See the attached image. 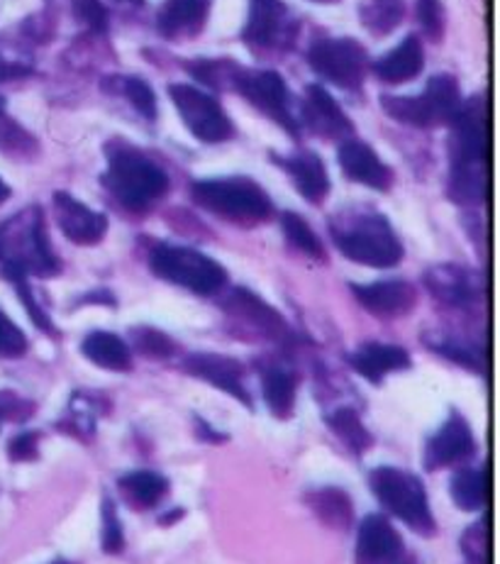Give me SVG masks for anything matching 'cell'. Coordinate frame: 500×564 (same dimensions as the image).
<instances>
[{"instance_id":"obj_1","label":"cell","mask_w":500,"mask_h":564,"mask_svg":"<svg viewBox=\"0 0 500 564\" xmlns=\"http://www.w3.org/2000/svg\"><path fill=\"white\" fill-rule=\"evenodd\" d=\"M452 196L471 206L488 196V150L491 126L483 98H471L452 116Z\"/></svg>"},{"instance_id":"obj_2","label":"cell","mask_w":500,"mask_h":564,"mask_svg":"<svg viewBox=\"0 0 500 564\" xmlns=\"http://www.w3.org/2000/svg\"><path fill=\"white\" fill-rule=\"evenodd\" d=\"M108 172L104 182L124 208L142 210L164 196L169 188L166 174L152 160L134 150L108 152Z\"/></svg>"},{"instance_id":"obj_3","label":"cell","mask_w":500,"mask_h":564,"mask_svg":"<svg viewBox=\"0 0 500 564\" xmlns=\"http://www.w3.org/2000/svg\"><path fill=\"white\" fill-rule=\"evenodd\" d=\"M0 262L3 269L20 274L50 276L56 272V259L42 230V216L37 208L28 210L0 228Z\"/></svg>"},{"instance_id":"obj_4","label":"cell","mask_w":500,"mask_h":564,"mask_svg":"<svg viewBox=\"0 0 500 564\" xmlns=\"http://www.w3.org/2000/svg\"><path fill=\"white\" fill-rule=\"evenodd\" d=\"M193 198L203 208L235 223H259L269 218L271 203L249 178H213L193 186Z\"/></svg>"},{"instance_id":"obj_5","label":"cell","mask_w":500,"mask_h":564,"mask_svg":"<svg viewBox=\"0 0 500 564\" xmlns=\"http://www.w3.org/2000/svg\"><path fill=\"white\" fill-rule=\"evenodd\" d=\"M371 489L383 503V509H389L417 533H430L432 513L427 494L415 474L395 467H379L371 474Z\"/></svg>"},{"instance_id":"obj_6","label":"cell","mask_w":500,"mask_h":564,"mask_svg":"<svg viewBox=\"0 0 500 564\" xmlns=\"http://www.w3.org/2000/svg\"><path fill=\"white\" fill-rule=\"evenodd\" d=\"M335 242L339 252L349 257L351 262L367 267H393L401 262L403 247L398 240L389 220L381 216H363L349 223L345 230L335 232Z\"/></svg>"},{"instance_id":"obj_7","label":"cell","mask_w":500,"mask_h":564,"mask_svg":"<svg viewBox=\"0 0 500 564\" xmlns=\"http://www.w3.org/2000/svg\"><path fill=\"white\" fill-rule=\"evenodd\" d=\"M152 269L172 284L203 293V296L220 291L227 281L225 269L215 259L198 250H191V247H156L152 254Z\"/></svg>"},{"instance_id":"obj_8","label":"cell","mask_w":500,"mask_h":564,"mask_svg":"<svg viewBox=\"0 0 500 564\" xmlns=\"http://www.w3.org/2000/svg\"><path fill=\"white\" fill-rule=\"evenodd\" d=\"M172 100L176 104L181 120L186 122L188 130L203 142H225L232 138V122L225 116L218 100L208 96L200 88H193L186 84H176L169 88Z\"/></svg>"},{"instance_id":"obj_9","label":"cell","mask_w":500,"mask_h":564,"mask_svg":"<svg viewBox=\"0 0 500 564\" xmlns=\"http://www.w3.org/2000/svg\"><path fill=\"white\" fill-rule=\"evenodd\" d=\"M313 69L343 88H359L367 72V52L355 40H323L308 54Z\"/></svg>"},{"instance_id":"obj_10","label":"cell","mask_w":500,"mask_h":564,"mask_svg":"<svg viewBox=\"0 0 500 564\" xmlns=\"http://www.w3.org/2000/svg\"><path fill=\"white\" fill-rule=\"evenodd\" d=\"M237 86L261 112H267L269 118H274L291 132L295 130L289 110V88L276 72H242L237 78Z\"/></svg>"},{"instance_id":"obj_11","label":"cell","mask_w":500,"mask_h":564,"mask_svg":"<svg viewBox=\"0 0 500 564\" xmlns=\"http://www.w3.org/2000/svg\"><path fill=\"white\" fill-rule=\"evenodd\" d=\"M56 208V223L76 245H96L106 237L108 220L100 216L98 210L84 206L81 200H76L69 194H56L54 196Z\"/></svg>"},{"instance_id":"obj_12","label":"cell","mask_w":500,"mask_h":564,"mask_svg":"<svg viewBox=\"0 0 500 564\" xmlns=\"http://www.w3.org/2000/svg\"><path fill=\"white\" fill-rule=\"evenodd\" d=\"M403 543L389 518L369 516L363 518L357 535V564H393L401 560Z\"/></svg>"},{"instance_id":"obj_13","label":"cell","mask_w":500,"mask_h":564,"mask_svg":"<svg viewBox=\"0 0 500 564\" xmlns=\"http://www.w3.org/2000/svg\"><path fill=\"white\" fill-rule=\"evenodd\" d=\"M471 449H474V435H471L469 423L459 419V415H452V419L427 440L425 467L427 469L449 467L454 462L469 457Z\"/></svg>"},{"instance_id":"obj_14","label":"cell","mask_w":500,"mask_h":564,"mask_svg":"<svg viewBox=\"0 0 500 564\" xmlns=\"http://www.w3.org/2000/svg\"><path fill=\"white\" fill-rule=\"evenodd\" d=\"M339 166L357 184L381 191L391 186V169L379 160L369 144L359 140H349L339 147Z\"/></svg>"},{"instance_id":"obj_15","label":"cell","mask_w":500,"mask_h":564,"mask_svg":"<svg viewBox=\"0 0 500 564\" xmlns=\"http://www.w3.org/2000/svg\"><path fill=\"white\" fill-rule=\"evenodd\" d=\"M305 122L323 138H345L351 132V122L323 86H311L305 94Z\"/></svg>"},{"instance_id":"obj_16","label":"cell","mask_w":500,"mask_h":564,"mask_svg":"<svg viewBox=\"0 0 500 564\" xmlns=\"http://www.w3.org/2000/svg\"><path fill=\"white\" fill-rule=\"evenodd\" d=\"M355 293L363 308L385 315V318L407 313L415 303V289L405 281H379V284L355 286Z\"/></svg>"},{"instance_id":"obj_17","label":"cell","mask_w":500,"mask_h":564,"mask_svg":"<svg viewBox=\"0 0 500 564\" xmlns=\"http://www.w3.org/2000/svg\"><path fill=\"white\" fill-rule=\"evenodd\" d=\"M186 369L193 377L213 383V387L230 393V397H235L237 401L249 403V397L242 387V369L240 365L232 362V359H225L218 355H196L188 359Z\"/></svg>"},{"instance_id":"obj_18","label":"cell","mask_w":500,"mask_h":564,"mask_svg":"<svg viewBox=\"0 0 500 564\" xmlns=\"http://www.w3.org/2000/svg\"><path fill=\"white\" fill-rule=\"evenodd\" d=\"M210 0H166L159 10L156 25L166 37L196 35L206 25Z\"/></svg>"},{"instance_id":"obj_19","label":"cell","mask_w":500,"mask_h":564,"mask_svg":"<svg viewBox=\"0 0 500 564\" xmlns=\"http://www.w3.org/2000/svg\"><path fill=\"white\" fill-rule=\"evenodd\" d=\"M407 365H411V357H407L405 349L395 345L369 343L351 355V367L369 381H381L389 371L405 369Z\"/></svg>"},{"instance_id":"obj_20","label":"cell","mask_w":500,"mask_h":564,"mask_svg":"<svg viewBox=\"0 0 500 564\" xmlns=\"http://www.w3.org/2000/svg\"><path fill=\"white\" fill-rule=\"evenodd\" d=\"M423 47L417 37H407L377 62V74L385 84H405L423 72Z\"/></svg>"},{"instance_id":"obj_21","label":"cell","mask_w":500,"mask_h":564,"mask_svg":"<svg viewBox=\"0 0 500 564\" xmlns=\"http://www.w3.org/2000/svg\"><path fill=\"white\" fill-rule=\"evenodd\" d=\"M286 8L279 0H252L249 6V20L244 28V40L257 44V47H269L274 44L286 22Z\"/></svg>"},{"instance_id":"obj_22","label":"cell","mask_w":500,"mask_h":564,"mask_svg":"<svg viewBox=\"0 0 500 564\" xmlns=\"http://www.w3.org/2000/svg\"><path fill=\"white\" fill-rule=\"evenodd\" d=\"M286 169L291 172L295 186H298V191L305 198L317 203L327 196L329 178H327L320 156L313 152H301L298 156H291V160H286Z\"/></svg>"},{"instance_id":"obj_23","label":"cell","mask_w":500,"mask_h":564,"mask_svg":"<svg viewBox=\"0 0 500 564\" xmlns=\"http://www.w3.org/2000/svg\"><path fill=\"white\" fill-rule=\"evenodd\" d=\"M81 352L90 362L110 369V371H128L132 359L130 349L124 345L118 335L112 333H90L81 345Z\"/></svg>"},{"instance_id":"obj_24","label":"cell","mask_w":500,"mask_h":564,"mask_svg":"<svg viewBox=\"0 0 500 564\" xmlns=\"http://www.w3.org/2000/svg\"><path fill=\"white\" fill-rule=\"evenodd\" d=\"M452 499L464 511H479L488 501V491H491V481L488 474L481 469H459L452 477L449 484Z\"/></svg>"},{"instance_id":"obj_25","label":"cell","mask_w":500,"mask_h":564,"mask_svg":"<svg viewBox=\"0 0 500 564\" xmlns=\"http://www.w3.org/2000/svg\"><path fill=\"white\" fill-rule=\"evenodd\" d=\"M381 106L385 108L391 118L407 122V126L415 128H430L442 122L439 112L432 106V100L423 94L417 98H403V96H385L381 98Z\"/></svg>"},{"instance_id":"obj_26","label":"cell","mask_w":500,"mask_h":564,"mask_svg":"<svg viewBox=\"0 0 500 564\" xmlns=\"http://www.w3.org/2000/svg\"><path fill=\"white\" fill-rule=\"evenodd\" d=\"M120 489L138 506H154L166 494V479L156 471L138 469L124 474L120 479Z\"/></svg>"},{"instance_id":"obj_27","label":"cell","mask_w":500,"mask_h":564,"mask_svg":"<svg viewBox=\"0 0 500 564\" xmlns=\"http://www.w3.org/2000/svg\"><path fill=\"white\" fill-rule=\"evenodd\" d=\"M264 401L271 413L286 419L295 403V379L283 369H269L264 375Z\"/></svg>"},{"instance_id":"obj_28","label":"cell","mask_w":500,"mask_h":564,"mask_svg":"<svg viewBox=\"0 0 500 564\" xmlns=\"http://www.w3.org/2000/svg\"><path fill=\"white\" fill-rule=\"evenodd\" d=\"M403 0H369L361 8V22L371 32H377V35H385V32H391L403 20Z\"/></svg>"},{"instance_id":"obj_29","label":"cell","mask_w":500,"mask_h":564,"mask_svg":"<svg viewBox=\"0 0 500 564\" xmlns=\"http://www.w3.org/2000/svg\"><path fill=\"white\" fill-rule=\"evenodd\" d=\"M425 96L432 100V106H435V110L439 112L442 122L452 120L454 112H457V108L461 106L459 86H457V82H454V78L447 76V74H439V76H435V78H430Z\"/></svg>"},{"instance_id":"obj_30","label":"cell","mask_w":500,"mask_h":564,"mask_svg":"<svg viewBox=\"0 0 500 564\" xmlns=\"http://www.w3.org/2000/svg\"><path fill=\"white\" fill-rule=\"evenodd\" d=\"M311 506L315 513L323 518L329 525H347L349 516H351V503L347 499V494L339 489H323L315 496H311Z\"/></svg>"},{"instance_id":"obj_31","label":"cell","mask_w":500,"mask_h":564,"mask_svg":"<svg viewBox=\"0 0 500 564\" xmlns=\"http://www.w3.org/2000/svg\"><path fill=\"white\" fill-rule=\"evenodd\" d=\"M329 425L335 427V433L345 440V443L355 449V453H361L371 445L369 431L363 427L359 415L351 409H339L333 415H329Z\"/></svg>"},{"instance_id":"obj_32","label":"cell","mask_w":500,"mask_h":564,"mask_svg":"<svg viewBox=\"0 0 500 564\" xmlns=\"http://www.w3.org/2000/svg\"><path fill=\"white\" fill-rule=\"evenodd\" d=\"M281 225H283V232H286L289 242L293 247H298L301 252L311 254V257H323L320 240H317V235L311 230V225L305 223L301 216H295V213H283Z\"/></svg>"},{"instance_id":"obj_33","label":"cell","mask_w":500,"mask_h":564,"mask_svg":"<svg viewBox=\"0 0 500 564\" xmlns=\"http://www.w3.org/2000/svg\"><path fill=\"white\" fill-rule=\"evenodd\" d=\"M25 349V335L6 313H0V357H20Z\"/></svg>"},{"instance_id":"obj_34","label":"cell","mask_w":500,"mask_h":564,"mask_svg":"<svg viewBox=\"0 0 500 564\" xmlns=\"http://www.w3.org/2000/svg\"><path fill=\"white\" fill-rule=\"evenodd\" d=\"M32 147H35V142H32V138L25 130L18 128L13 120L0 116V150L13 154V152H30Z\"/></svg>"},{"instance_id":"obj_35","label":"cell","mask_w":500,"mask_h":564,"mask_svg":"<svg viewBox=\"0 0 500 564\" xmlns=\"http://www.w3.org/2000/svg\"><path fill=\"white\" fill-rule=\"evenodd\" d=\"M124 94L132 100V106L138 108L146 120H154L156 118V98L154 91L140 78H128L124 82Z\"/></svg>"},{"instance_id":"obj_36","label":"cell","mask_w":500,"mask_h":564,"mask_svg":"<svg viewBox=\"0 0 500 564\" xmlns=\"http://www.w3.org/2000/svg\"><path fill=\"white\" fill-rule=\"evenodd\" d=\"M134 345L146 357H166L172 352V340L154 328H140L134 330Z\"/></svg>"},{"instance_id":"obj_37","label":"cell","mask_w":500,"mask_h":564,"mask_svg":"<svg viewBox=\"0 0 500 564\" xmlns=\"http://www.w3.org/2000/svg\"><path fill=\"white\" fill-rule=\"evenodd\" d=\"M104 550L108 555L110 552L122 550V530H120V521L112 501L104 503Z\"/></svg>"},{"instance_id":"obj_38","label":"cell","mask_w":500,"mask_h":564,"mask_svg":"<svg viewBox=\"0 0 500 564\" xmlns=\"http://www.w3.org/2000/svg\"><path fill=\"white\" fill-rule=\"evenodd\" d=\"M417 15L430 37L442 35V20H445V15H442L439 0H417Z\"/></svg>"},{"instance_id":"obj_39","label":"cell","mask_w":500,"mask_h":564,"mask_svg":"<svg viewBox=\"0 0 500 564\" xmlns=\"http://www.w3.org/2000/svg\"><path fill=\"white\" fill-rule=\"evenodd\" d=\"M435 291L439 293L442 299L454 301V303H461L469 296V286H466V281L461 274H454V276H439V286H435Z\"/></svg>"},{"instance_id":"obj_40","label":"cell","mask_w":500,"mask_h":564,"mask_svg":"<svg viewBox=\"0 0 500 564\" xmlns=\"http://www.w3.org/2000/svg\"><path fill=\"white\" fill-rule=\"evenodd\" d=\"M10 459L13 462H28L37 455V435L35 433H20L8 447Z\"/></svg>"},{"instance_id":"obj_41","label":"cell","mask_w":500,"mask_h":564,"mask_svg":"<svg viewBox=\"0 0 500 564\" xmlns=\"http://www.w3.org/2000/svg\"><path fill=\"white\" fill-rule=\"evenodd\" d=\"M8 196H10V188H8V184L3 182V178H0V203H6Z\"/></svg>"},{"instance_id":"obj_42","label":"cell","mask_w":500,"mask_h":564,"mask_svg":"<svg viewBox=\"0 0 500 564\" xmlns=\"http://www.w3.org/2000/svg\"><path fill=\"white\" fill-rule=\"evenodd\" d=\"M313 3H335V0H313Z\"/></svg>"},{"instance_id":"obj_43","label":"cell","mask_w":500,"mask_h":564,"mask_svg":"<svg viewBox=\"0 0 500 564\" xmlns=\"http://www.w3.org/2000/svg\"><path fill=\"white\" fill-rule=\"evenodd\" d=\"M393 564H413V562H401V560H395Z\"/></svg>"},{"instance_id":"obj_44","label":"cell","mask_w":500,"mask_h":564,"mask_svg":"<svg viewBox=\"0 0 500 564\" xmlns=\"http://www.w3.org/2000/svg\"><path fill=\"white\" fill-rule=\"evenodd\" d=\"M0 110H3V98H0Z\"/></svg>"},{"instance_id":"obj_45","label":"cell","mask_w":500,"mask_h":564,"mask_svg":"<svg viewBox=\"0 0 500 564\" xmlns=\"http://www.w3.org/2000/svg\"><path fill=\"white\" fill-rule=\"evenodd\" d=\"M0 419H3V413H0Z\"/></svg>"},{"instance_id":"obj_46","label":"cell","mask_w":500,"mask_h":564,"mask_svg":"<svg viewBox=\"0 0 500 564\" xmlns=\"http://www.w3.org/2000/svg\"><path fill=\"white\" fill-rule=\"evenodd\" d=\"M59 564H64V562H59Z\"/></svg>"}]
</instances>
